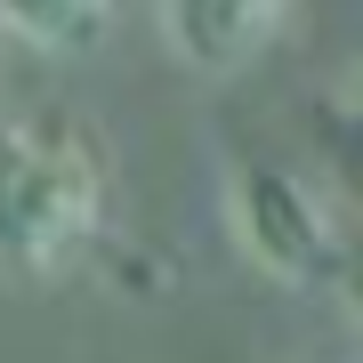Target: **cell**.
<instances>
[{"label":"cell","mask_w":363,"mask_h":363,"mask_svg":"<svg viewBox=\"0 0 363 363\" xmlns=\"http://www.w3.org/2000/svg\"><path fill=\"white\" fill-rule=\"evenodd\" d=\"M105 242V162L73 121L9 113L0 121V274L65 283Z\"/></svg>","instance_id":"1"},{"label":"cell","mask_w":363,"mask_h":363,"mask_svg":"<svg viewBox=\"0 0 363 363\" xmlns=\"http://www.w3.org/2000/svg\"><path fill=\"white\" fill-rule=\"evenodd\" d=\"M226 226L242 242V259L291 291H347V274H355V234L339 218V202L298 169H274V162L234 169Z\"/></svg>","instance_id":"2"},{"label":"cell","mask_w":363,"mask_h":363,"mask_svg":"<svg viewBox=\"0 0 363 363\" xmlns=\"http://www.w3.org/2000/svg\"><path fill=\"white\" fill-rule=\"evenodd\" d=\"M298 0H162V40L194 73H242L283 40Z\"/></svg>","instance_id":"3"},{"label":"cell","mask_w":363,"mask_h":363,"mask_svg":"<svg viewBox=\"0 0 363 363\" xmlns=\"http://www.w3.org/2000/svg\"><path fill=\"white\" fill-rule=\"evenodd\" d=\"M113 9L121 0H0V33L49 57H81L113 33Z\"/></svg>","instance_id":"4"}]
</instances>
